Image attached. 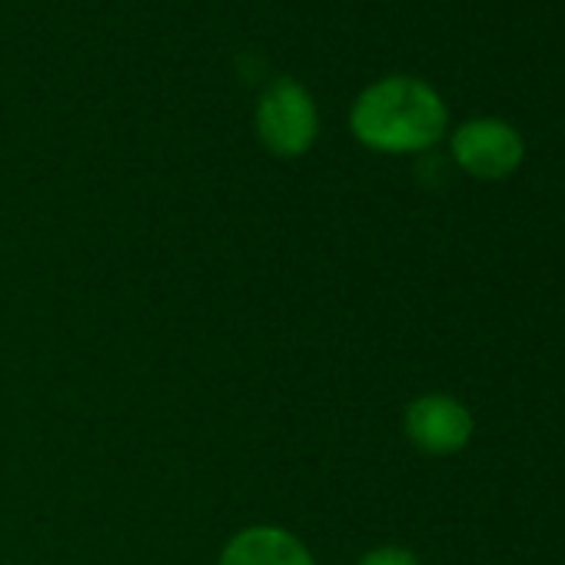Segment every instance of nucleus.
Listing matches in <instances>:
<instances>
[{"instance_id": "nucleus-1", "label": "nucleus", "mask_w": 565, "mask_h": 565, "mask_svg": "<svg viewBox=\"0 0 565 565\" xmlns=\"http://www.w3.org/2000/svg\"><path fill=\"white\" fill-rule=\"evenodd\" d=\"M449 107L419 77L393 74L370 84L350 110L353 137L376 153H423L446 137Z\"/></svg>"}, {"instance_id": "nucleus-2", "label": "nucleus", "mask_w": 565, "mask_h": 565, "mask_svg": "<svg viewBox=\"0 0 565 565\" xmlns=\"http://www.w3.org/2000/svg\"><path fill=\"white\" fill-rule=\"evenodd\" d=\"M256 137L263 150L279 160L310 153L320 137V107L313 94L294 77L273 81L256 104Z\"/></svg>"}, {"instance_id": "nucleus-3", "label": "nucleus", "mask_w": 565, "mask_h": 565, "mask_svg": "<svg viewBox=\"0 0 565 565\" xmlns=\"http://www.w3.org/2000/svg\"><path fill=\"white\" fill-rule=\"evenodd\" d=\"M449 150L456 167L476 180H505L525 160L522 134L499 117H476L459 124L449 137Z\"/></svg>"}, {"instance_id": "nucleus-4", "label": "nucleus", "mask_w": 565, "mask_h": 565, "mask_svg": "<svg viewBox=\"0 0 565 565\" xmlns=\"http://www.w3.org/2000/svg\"><path fill=\"white\" fill-rule=\"evenodd\" d=\"M403 433L426 456H456L469 446L476 419L456 396L426 393L406 406Z\"/></svg>"}, {"instance_id": "nucleus-5", "label": "nucleus", "mask_w": 565, "mask_h": 565, "mask_svg": "<svg viewBox=\"0 0 565 565\" xmlns=\"http://www.w3.org/2000/svg\"><path fill=\"white\" fill-rule=\"evenodd\" d=\"M216 565H317L310 545L282 525H246L233 532Z\"/></svg>"}, {"instance_id": "nucleus-6", "label": "nucleus", "mask_w": 565, "mask_h": 565, "mask_svg": "<svg viewBox=\"0 0 565 565\" xmlns=\"http://www.w3.org/2000/svg\"><path fill=\"white\" fill-rule=\"evenodd\" d=\"M356 565H423L419 555L413 548H403V545H380V548H370L366 555H360Z\"/></svg>"}]
</instances>
